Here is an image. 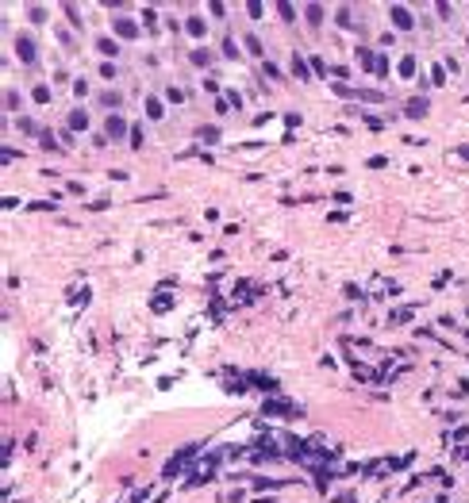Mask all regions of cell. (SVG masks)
I'll use <instances>...</instances> for the list:
<instances>
[{"label": "cell", "instance_id": "cell-1", "mask_svg": "<svg viewBox=\"0 0 469 503\" xmlns=\"http://www.w3.org/2000/svg\"><path fill=\"white\" fill-rule=\"evenodd\" d=\"M392 19H396L400 27H408V16H404V8H392Z\"/></svg>", "mask_w": 469, "mask_h": 503}]
</instances>
